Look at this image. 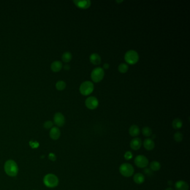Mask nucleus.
Segmentation results:
<instances>
[{
	"label": "nucleus",
	"mask_w": 190,
	"mask_h": 190,
	"mask_svg": "<svg viewBox=\"0 0 190 190\" xmlns=\"http://www.w3.org/2000/svg\"><path fill=\"white\" fill-rule=\"evenodd\" d=\"M4 170L6 174L10 177H15L18 174V165L16 162L12 159L6 161L4 165Z\"/></svg>",
	"instance_id": "obj_1"
},
{
	"label": "nucleus",
	"mask_w": 190,
	"mask_h": 190,
	"mask_svg": "<svg viewBox=\"0 0 190 190\" xmlns=\"http://www.w3.org/2000/svg\"><path fill=\"white\" fill-rule=\"evenodd\" d=\"M44 184L49 188H54L59 184V178L52 173H49L45 176L43 179Z\"/></svg>",
	"instance_id": "obj_2"
},
{
	"label": "nucleus",
	"mask_w": 190,
	"mask_h": 190,
	"mask_svg": "<svg viewBox=\"0 0 190 190\" xmlns=\"http://www.w3.org/2000/svg\"><path fill=\"white\" fill-rule=\"evenodd\" d=\"M124 60L128 64L134 65L139 60V55L135 50H129L125 54Z\"/></svg>",
	"instance_id": "obj_3"
},
{
	"label": "nucleus",
	"mask_w": 190,
	"mask_h": 190,
	"mask_svg": "<svg viewBox=\"0 0 190 190\" xmlns=\"http://www.w3.org/2000/svg\"><path fill=\"white\" fill-rule=\"evenodd\" d=\"M119 172L123 176L125 177H130L133 175L135 170L133 165L130 163H124L120 165Z\"/></svg>",
	"instance_id": "obj_4"
},
{
	"label": "nucleus",
	"mask_w": 190,
	"mask_h": 190,
	"mask_svg": "<svg viewBox=\"0 0 190 190\" xmlns=\"http://www.w3.org/2000/svg\"><path fill=\"white\" fill-rule=\"evenodd\" d=\"M94 89V86L92 81H86L81 83L80 86L79 90L82 95L87 96L90 95L93 92Z\"/></svg>",
	"instance_id": "obj_5"
},
{
	"label": "nucleus",
	"mask_w": 190,
	"mask_h": 190,
	"mask_svg": "<svg viewBox=\"0 0 190 190\" xmlns=\"http://www.w3.org/2000/svg\"><path fill=\"white\" fill-rule=\"evenodd\" d=\"M104 76V69L100 67L94 69L91 73V79L95 83H99L103 79Z\"/></svg>",
	"instance_id": "obj_6"
},
{
	"label": "nucleus",
	"mask_w": 190,
	"mask_h": 190,
	"mask_svg": "<svg viewBox=\"0 0 190 190\" xmlns=\"http://www.w3.org/2000/svg\"><path fill=\"white\" fill-rule=\"evenodd\" d=\"M135 163L138 167L143 168L147 167L149 163V161L146 156L138 155L135 158Z\"/></svg>",
	"instance_id": "obj_7"
},
{
	"label": "nucleus",
	"mask_w": 190,
	"mask_h": 190,
	"mask_svg": "<svg viewBox=\"0 0 190 190\" xmlns=\"http://www.w3.org/2000/svg\"><path fill=\"white\" fill-rule=\"evenodd\" d=\"M86 107L91 110L96 109L99 105V101L98 99L95 97H88L86 100Z\"/></svg>",
	"instance_id": "obj_8"
},
{
	"label": "nucleus",
	"mask_w": 190,
	"mask_h": 190,
	"mask_svg": "<svg viewBox=\"0 0 190 190\" xmlns=\"http://www.w3.org/2000/svg\"><path fill=\"white\" fill-rule=\"evenodd\" d=\"M54 121L55 124L59 127H62L65 123V118L61 113H55L54 116Z\"/></svg>",
	"instance_id": "obj_9"
},
{
	"label": "nucleus",
	"mask_w": 190,
	"mask_h": 190,
	"mask_svg": "<svg viewBox=\"0 0 190 190\" xmlns=\"http://www.w3.org/2000/svg\"><path fill=\"white\" fill-rule=\"evenodd\" d=\"M60 130L59 128L57 127H53L50 129L49 135L50 138L53 140H57L60 137Z\"/></svg>",
	"instance_id": "obj_10"
},
{
	"label": "nucleus",
	"mask_w": 190,
	"mask_h": 190,
	"mask_svg": "<svg viewBox=\"0 0 190 190\" xmlns=\"http://www.w3.org/2000/svg\"><path fill=\"white\" fill-rule=\"evenodd\" d=\"M73 2L78 7L82 9L88 8L91 5V2L89 0H86V1L76 0V1H74Z\"/></svg>",
	"instance_id": "obj_11"
},
{
	"label": "nucleus",
	"mask_w": 190,
	"mask_h": 190,
	"mask_svg": "<svg viewBox=\"0 0 190 190\" xmlns=\"http://www.w3.org/2000/svg\"><path fill=\"white\" fill-rule=\"evenodd\" d=\"M130 146L132 149L135 151L140 149L142 146V141L141 139L137 137L133 139L130 143Z\"/></svg>",
	"instance_id": "obj_12"
},
{
	"label": "nucleus",
	"mask_w": 190,
	"mask_h": 190,
	"mask_svg": "<svg viewBox=\"0 0 190 190\" xmlns=\"http://www.w3.org/2000/svg\"><path fill=\"white\" fill-rule=\"evenodd\" d=\"M176 190H189V186L188 184L183 180H179L175 184Z\"/></svg>",
	"instance_id": "obj_13"
},
{
	"label": "nucleus",
	"mask_w": 190,
	"mask_h": 190,
	"mask_svg": "<svg viewBox=\"0 0 190 190\" xmlns=\"http://www.w3.org/2000/svg\"><path fill=\"white\" fill-rule=\"evenodd\" d=\"M143 146L147 151H152L155 147V143L152 139L147 138L144 141Z\"/></svg>",
	"instance_id": "obj_14"
},
{
	"label": "nucleus",
	"mask_w": 190,
	"mask_h": 190,
	"mask_svg": "<svg viewBox=\"0 0 190 190\" xmlns=\"http://www.w3.org/2000/svg\"><path fill=\"white\" fill-rule=\"evenodd\" d=\"M89 60L90 62L94 65H99L102 61L100 55L97 53L92 54L89 57Z\"/></svg>",
	"instance_id": "obj_15"
},
{
	"label": "nucleus",
	"mask_w": 190,
	"mask_h": 190,
	"mask_svg": "<svg viewBox=\"0 0 190 190\" xmlns=\"http://www.w3.org/2000/svg\"><path fill=\"white\" fill-rule=\"evenodd\" d=\"M129 133L132 137H137L140 133V129L137 125H132L129 129Z\"/></svg>",
	"instance_id": "obj_16"
},
{
	"label": "nucleus",
	"mask_w": 190,
	"mask_h": 190,
	"mask_svg": "<svg viewBox=\"0 0 190 190\" xmlns=\"http://www.w3.org/2000/svg\"><path fill=\"white\" fill-rule=\"evenodd\" d=\"M62 67V64L61 61H55L52 62L51 65V69L54 72H59Z\"/></svg>",
	"instance_id": "obj_17"
},
{
	"label": "nucleus",
	"mask_w": 190,
	"mask_h": 190,
	"mask_svg": "<svg viewBox=\"0 0 190 190\" xmlns=\"http://www.w3.org/2000/svg\"><path fill=\"white\" fill-rule=\"evenodd\" d=\"M133 180L137 184H143L144 182L145 177L141 173H137L133 176Z\"/></svg>",
	"instance_id": "obj_18"
},
{
	"label": "nucleus",
	"mask_w": 190,
	"mask_h": 190,
	"mask_svg": "<svg viewBox=\"0 0 190 190\" xmlns=\"http://www.w3.org/2000/svg\"><path fill=\"white\" fill-rule=\"evenodd\" d=\"M182 125H183V122H182V120L179 118L175 119L172 123V127L175 129H179L181 128L182 127Z\"/></svg>",
	"instance_id": "obj_19"
},
{
	"label": "nucleus",
	"mask_w": 190,
	"mask_h": 190,
	"mask_svg": "<svg viewBox=\"0 0 190 190\" xmlns=\"http://www.w3.org/2000/svg\"><path fill=\"white\" fill-rule=\"evenodd\" d=\"M149 167H150V168L153 171H158L161 169V165L159 162L154 161H152V162H151Z\"/></svg>",
	"instance_id": "obj_20"
},
{
	"label": "nucleus",
	"mask_w": 190,
	"mask_h": 190,
	"mask_svg": "<svg viewBox=\"0 0 190 190\" xmlns=\"http://www.w3.org/2000/svg\"><path fill=\"white\" fill-rule=\"evenodd\" d=\"M72 59V55L70 52H65L62 55V60L65 62H69Z\"/></svg>",
	"instance_id": "obj_21"
},
{
	"label": "nucleus",
	"mask_w": 190,
	"mask_h": 190,
	"mask_svg": "<svg viewBox=\"0 0 190 190\" xmlns=\"http://www.w3.org/2000/svg\"><path fill=\"white\" fill-rule=\"evenodd\" d=\"M55 86H56V88L57 90L61 91L65 89L67 85H66V83L65 81H64L62 80H59L56 83Z\"/></svg>",
	"instance_id": "obj_22"
},
{
	"label": "nucleus",
	"mask_w": 190,
	"mask_h": 190,
	"mask_svg": "<svg viewBox=\"0 0 190 190\" xmlns=\"http://www.w3.org/2000/svg\"><path fill=\"white\" fill-rule=\"evenodd\" d=\"M118 69L121 73H125L128 70V65L127 64L122 63L118 66Z\"/></svg>",
	"instance_id": "obj_23"
},
{
	"label": "nucleus",
	"mask_w": 190,
	"mask_h": 190,
	"mask_svg": "<svg viewBox=\"0 0 190 190\" xmlns=\"http://www.w3.org/2000/svg\"><path fill=\"white\" fill-rule=\"evenodd\" d=\"M142 134L144 136L147 137H149L151 136L152 134V129L150 128L149 127H143L142 128Z\"/></svg>",
	"instance_id": "obj_24"
},
{
	"label": "nucleus",
	"mask_w": 190,
	"mask_h": 190,
	"mask_svg": "<svg viewBox=\"0 0 190 190\" xmlns=\"http://www.w3.org/2000/svg\"><path fill=\"white\" fill-rule=\"evenodd\" d=\"M174 140L177 142H181L183 140V135L180 132H177L174 135Z\"/></svg>",
	"instance_id": "obj_25"
},
{
	"label": "nucleus",
	"mask_w": 190,
	"mask_h": 190,
	"mask_svg": "<svg viewBox=\"0 0 190 190\" xmlns=\"http://www.w3.org/2000/svg\"><path fill=\"white\" fill-rule=\"evenodd\" d=\"M53 123L51 121H46V122H45L44 124H43V127L44 128L46 129L52 128L53 127Z\"/></svg>",
	"instance_id": "obj_26"
},
{
	"label": "nucleus",
	"mask_w": 190,
	"mask_h": 190,
	"mask_svg": "<svg viewBox=\"0 0 190 190\" xmlns=\"http://www.w3.org/2000/svg\"><path fill=\"white\" fill-rule=\"evenodd\" d=\"M124 157L125 159H127V160H129V159H131L132 158L133 154H132V153L130 151H127L124 154Z\"/></svg>",
	"instance_id": "obj_27"
},
{
	"label": "nucleus",
	"mask_w": 190,
	"mask_h": 190,
	"mask_svg": "<svg viewBox=\"0 0 190 190\" xmlns=\"http://www.w3.org/2000/svg\"><path fill=\"white\" fill-rule=\"evenodd\" d=\"M49 159H50L52 161H55L56 159V156H55V154L53 153H49Z\"/></svg>",
	"instance_id": "obj_28"
},
{
	"label": "nucleus",
	"mask_w": 190,
	"mask_h": 190,
	"mask_svg": "<svg viewBox=\"0 0 190 190\" xmlns=\"http://www.w3.org/2000/svg\"><path fill=\"white\" fill-rule=\"evenodd\" d=\"M109 64H108V63H105L103 65V68L105 70L109 69Z\"/></svg>",
	"instance_id": "obj_29"
},
{
	"label": "nucleus",
	"mask_w": 190,
	"mask_h": 190,
	"mask_svg": "<svg viewBox=\"0 0 190 190\" xmlns=\"http://www.w3.org/2000/svg\"><path fill=\"white\" fill-rule=\"evenodd\" d=\"M64 69L65 70H69L70 69V65H65L64 67Z\"/></svg>",
	"instance_id": "obj_30"
},
{
	"label": "nucleus",
	"mask_w": 190,
	"mask_h": 190,
	"mask_svg": "<svg viewBox=\"0 0 190 190\" xmlns=\"http://www.w3.org/2000/svg\"><path fill=\"white\" fill-rule=\"evenodd\" d=\"M165 190H174L171 187H168V188H167Z\"/></svg>",
	"instance_id": "obj_31"
},
{
	"label": "nucleus",
	"mask_w": 190,
	"mask_h": 190,
	"mask_svg": "<svg viewBox=\"0 0 190 190\" xmlns=\"http://www.w3.org/2000/svg\"><path fill=\"white\" fill-rule=\"evenodd\" d=\"M123 1H116V2L118 3H121V2H122Z\"/></svg>",
	"instance_id": "obj_32"
}]
</instances>
